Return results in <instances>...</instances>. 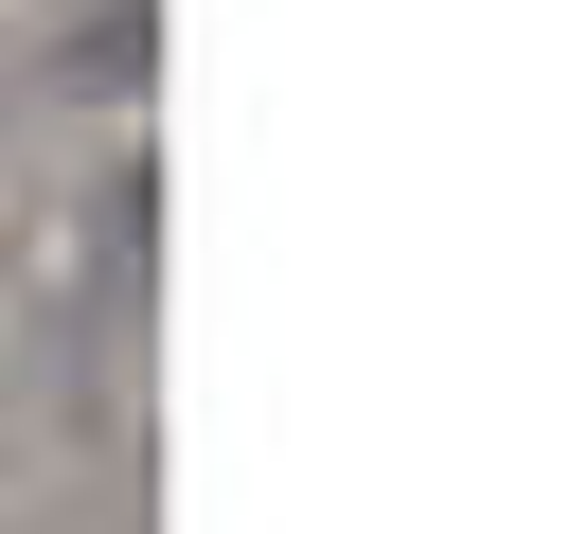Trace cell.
<instances>
[{
	"mask_svg": "<svg viewBox=\"0 0 570 534\" xmlns=\"http://www.w3.org/2000/svg\"><path fill=\"white\" fill-rule=\"evenodd\" d=\"M142 53H160V18H142V0H107V18H71V36H53V71H71V107H107V125L142 107Z\"/></svg>",
	"mask_w": 570,
	"mask_h": 534,
	"instance_id": "cell-1",
	"label": "cell"
},
{
	"mask_svg": "<svg viewBox=\"0 0 570 534\" xmlns=\"http://www.w3.org/2000/svg\"><path fill=\"white\" fill-rule=\"evenodd\" d=\"M0 516H18V427H0Z\"/></svg>",
	"mask_w": 570,
	"mask_h": 534,
	"instance_id": "cell-2",
	"label": "cell"
}]
</instances>
